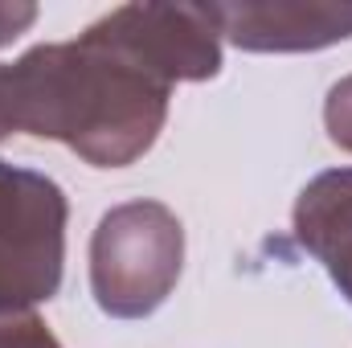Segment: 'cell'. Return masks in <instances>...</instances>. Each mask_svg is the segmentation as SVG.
Listing matches in <instances>:
<instances>
[{
  "label": "cell",
  "instance_id": "cell-1",
  "mask_svg": "<svg viewBox=\"0 0 352 348\" xmlns=\"http://www.w3.org/2000/svg\"><path fill=\"white\" fill-rule=\"evenodd\" d=\"M168 102L164 78L87 25L78 41L33 45L0 66V140H58L94 168H127L160 140Z\"/></svg>",
  "mask_w": 352,
  "mask_h": 348
},
{
  "label": "cell",
  "instance_id": "cell-2",
  "mask_svg": "<svg viewBox=\"0 0 352 348\" xmlns=\"http://www.w3.org/2000/svg\"><path fill=\"white\" fill-rule=\"evenodd\" d=\"M184 270V226L160 201L107 209L90 238V295L111 320H148Z\"/></svg>",
  "mask_w": 352,
  "mask_h": 348
},
{
  "label": "cell",
  "instance_id": "cell-3",
  "mask_svg": "<svg viewBox=\"0 0 352 348\" xmlns=\"http://www.w3.org/2000/svg\"><path fill=\"white\" fill-rule=\"evenodd\" d=\"M70 205L58 180L0 156V312H37L62 287Z\"/></svg>",
  "mask_w": 352,
  "mask_h": 348
},
{
  "label": "cell",
  "instance_id": "cell-4",
  "mask_svg": "<svg viewBox=\"0 0 352 348\" xmlns=\"http://www.w3.org/2000/svg\"><path fill=\"white\" fill-rule=\"evenodd\" d=\"M94 29L168 87L205 83L221 70V33L205 4H119Z\"/></svg>",
  "mask_w": 352,
  "mask_h": 348
},
{
  "label": "cell",
  "instance_id": "cell-5",
  "mask_svg": "<svg viewBox=\"0 0 352 348\" xmlns=\"http://www.w3.org/2000/svg\"><path fill=\"white\" fill-rule=\"evenodd\" d=\"M205 8L221 41L246 54H311L352 37V0H234Z\"/></svg>",
  "mask_w": 352,
  "mask_h": 348
},
{
  "label": "cell",
  "instance_id": "cell-6",
  "mask_svg": "<svg viewBox=\"0 0 352 348\" xmlns=\"http://www.w3.org/2000/svg\"><path fill=\"white\" fill-rule=\"evenodd\" d=\"M295 242L328 270L352 303V168H332L303 184L295 201Z\"/></svg>",
  "mask_w": 352,
  "mask_h": 348
},
{
  "label": "cell",
  "instance_id": "cell-7",
  "mask_svg": "<svg viewBox=\"0 0 352 348\" xmlns=\"http://www.w3.org/2000/svg\"><path fill=\"white\" fill-rule=\"evenodd\" d=\"M0 348H62L37 312H0Z\"/></svg>",
  "mask_w": 352,
  "mask_h": 348
},
{
  "label": "cell",
  "instance_id": "cell-8",
  "mask_svg": "<svg viewBox=\"0 0 352 348\" xmlns=\"http://www.w3.org/2000/svg\"><path fill=\"white\" fill-rule=\"evenodd\" d=\"M324 127L336 148L352 152V74H344L324 98Z\"/></svg>",
  "mask_w": 352,
  "mask_h": 348
},
{
  "label": "cell",
  "instance_id": "cell-9",
  "mask_svg": "<svg viewBox=\"0 0 352 348\" xmlns=\"http://www.w3.org/2000/svg\"><path fill=\"white\" fill-rule=\"evenodd\" d=\"M37 21V4H8V0H0V50L4 45H12L29 25Z\"/></svg>",
  "mask_w": 352,
  "mask_h": 348
}]
</instances>
